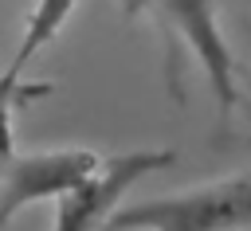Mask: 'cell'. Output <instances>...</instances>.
Wrapping results in <instances>:
<instances>
[{
    "label": "cell",
    "mask_w": 251,
    "mask_h": 231,
    "mask_svg": "<svg viewBox=\"0 0 251 231\" xmlns=\"http://www.w3.org/2000/svg\"><path fill=\"white\" fill-rule=\"evenodd\" d=\"M75 8H78V0H35V8L27 12V23H24V31H20L16 55H12V63H8L4 70L16 74V78H24L27 63H31L43 47H51V43L59 39V31H63L67 20L75 16Z\"/></svg>",
    "instance_id": "cell-5"
},
{
    "label": "cell",
    "mask_w": 251,
    "mask_h": 231,
    "mask_svg": "<svg viewBox=\"0 0 251 231\" xmlns=\"http://www.w3.org/2000/svg\"><path fill=\"white\" fill-rule=\"evenodd\" d=\"M251 227V168L196 188L122 204L102 231H243Z\"/></svg>",
    "instance_id": "cell-1"
},
{
    "label": "cell",
    "mask_w": 251,
    "mask_h": 231,
    "mask_svg": "<svg viewBox=\"0 0 251 231\" xmlns=\"http://www.w3.org/2000/svg\"><path fill=\"white\" fill-rule=\"evenodd\" d=\"M141 12H153L173 43H180L200 67L220 117H231L239 106L235 55L220 23V0H141Z\"/></svg>",
    "instance_id": "cell-2"
},
{
    "label": "cell",
    "mask_w": 251,
    "mask_h": 231,
    "mask_svg": "<svg viewBox=\"0 0 251 231\" xmlns=\"http://www.w3.org/2000/svg\"><path fill=\"white\" fill-rule=\"evenodd\" d=\"M122 12L133 20V16H141V0H122Z\"/></svg>",
    "instance_id": "cell-7"
},
{
    "label": "cell",
    "mask_w": 251,
    "mask_h": 231,
    "mask_svg": "<svg viewBox=\"0 0 251 231\" xmlns=\"http://www.w3.org/2000/svg\"><path fill=\"white\" fill-rule=\"evenodd\" d=\"M27 94H35V90H24V82L16 78V74H0V176H4V168H8V161L16 157V149H12V133H16V106H20V98H27Z\"/></svg>",
    "instance_id": "cell-6"
},
{
    "label": "cell",
    "mask_w": 251,
    "mask_h": 231,
    "mask_svg": "<svg viewBox=\"0 0 251 231\" xmlns=\"http://www.w3.org/2000/svg\"><path fill=\"white\" fill-rule=\"evenodd\" d=\"M173 161H176V153L165 145H145V149H126V153L102 157V164L78 188H71L63 200H55L51 231H102L106 219L126 204V196L145 176L169 168Z\"/></svg>",
    "instance_id": "cell-3"
},
{
    "label": "cell",
    "mask_w": 251,
    "mask_h": 231,
    "mask_svg": "<svg viewBox=\"0 0 251 231\" xmlns=\"http://www.w3.org/2000/svg\"><path fill=\"white\" fill-rule=\"evenodd\" d=\"M102 157L82 145H63V149H35V153H16L0 176V231L27 208L63 200L71 188H78Z\"/></svg>",
    "instance_id": "cell-4"
}]
</instances>
